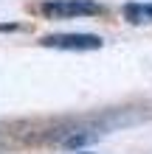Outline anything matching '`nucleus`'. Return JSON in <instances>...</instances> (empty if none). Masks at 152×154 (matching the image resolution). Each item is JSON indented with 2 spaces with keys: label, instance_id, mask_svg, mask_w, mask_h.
<instances>
[{
  "label": "nucleus",
  "instance_id": "nucleus-4",
  "mask_svg": "<svg viewBox=\"0 0 152 154\" xmlns=\"http://www.w3.org/2000/svg\"><path fill=\"white\" fill-rule=\"evenodd\" d=\"M79 154H90V151H79Z\"/></svg>",
  "mask_w": 152,
  "mask_h": 154
},
{
  "label": "nucleus",
  "instance_id": "nucleus-3",
  "mask_svg": "<svg viewBox=\"0 0 152 154\" xmlns=\"http://www.w3.org/2000/svg\"><path fill=\"white\" fill-rule=\"evenodd\" d=\"M124 17H127L132 25L152 23V3H127L124 6Z\"/></svg>",
  "mask_w": 152,
  "mask_h": 154
},
{
  "label": "nucleus",
  "instance_id": "nucleus-2",
  "mask_svg": "<svg viewBox=\"0 0 152 154\" xmlns=\"http://www.w3.org/2000/svg\"><path fill=\"white\" fill-rule=\"evenodd\" d=\"M42 48H59V51H99L104 39L96 34H48L40 39Z\"/></svg>",
  "mask_w": 152,
  "mask_h": 154
},
{
  "label": "nucleus",
  "instance_id": "nucleus-1",
  "mask_svg": "<svg viewBox=\"0 0 152 154\" xmlns=\"http://www.w3.org/2000/svg\"><path fill=\"white\" fill-rule=\"evenodd\" d=\"M40 11L53 20H70V17H96L104 8L93 0H48L40 6Z\"/></svg>",
  "mask_w": 152,
  "mask_h": 154
}]
</instances>
